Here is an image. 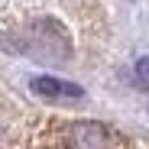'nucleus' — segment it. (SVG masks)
Returning <instances> with one entry per match:
<instances>
[{"label":"nucleus","mask_w":149,"mask_h":149,"mask_svg":"<svg viewBox=\"0 0 149 149\" xmlns=\"http://www.w3.org/2000/svg\"><path fill=\"white\" fill-rule=\"evenodd\" d=\"M26 149H143L136 139L97 120L45 117L26 136Z\"/></svg>","instance_id":"nucleus-1"},{"label":"nucleus","mask_w":149,"mask_h":149,"mask_svg":"<svg viewBox=\"0 0 149 149\" xmlns=\"http://www.w3.org/2000/svg\"><path fill=\"white\" fill-rule=\"evenodd\" d=\"M26 52H33L45 62H65L71 55V39L58 19L45 16V19H36L26 29Z\"/></svg>","instance_id":"nucleus-2"},{"label":"nucleus","mask_w":149,"mask_h":149,"mask_svg":"<svg viewBox=\"0 0 149 149\" xmlns=\"http://www.w3.org/2000/svg\"><path fill=\"white\" fill-rule=\"evenodd\" d=\"M29 91L36 97H42V101H84V88L81 84H71V81H62L55 78V74H36V78L29 81Z\"/></svg>","instance_id":"nucleus-3"},{"label":"nucleus","mask_w":149,"mask_h":149,"mask_svg":"<svg viewBox=\"0 0 149 149\" xmlns=\"http://www.w3.org/2000/svg\"><path fill=\"white\" fill-rule=\"evenodd\" d=\"M136 78H139V88H146V58L136 62Z\"/></svg>","instance_id":"nucleus-4"}]
</instances>
